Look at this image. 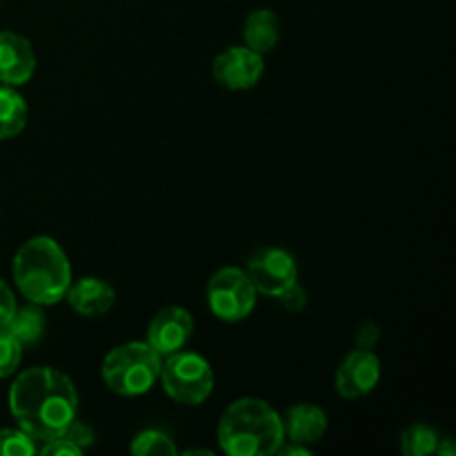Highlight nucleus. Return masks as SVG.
Listing matches in <instances>:
<instances>
[{
	"label": "nucleus",
	"instance_id": "obj_1",
	"mask_svg": "<svg viewBox=\"0 0 456 456\" xmlns=\"http://www.w3.org/2000/svg\"><path fill=\"white\" fill-rule=\"evenodd\" d=\"M9 410L22 432L38 441L62 436L78 417V390L56 368H29L9 387Z\"/></svg>",
	"mask_w": 456,
	"mask_h": 456
},
{
	"label": "nucleus",
	"instance_id": "obj_2",
	"mask_svg": "<svg viewBox=\"0 0 456 456\" xmlns=\"http://www.w3.org/2000/svg\"><path fill=\"white\" fill-rule=\"evenodd\" d=\"M13 283L36 305H56L71 285V265L65 249L52 236H34L13 256Z\"/></svg>",
	"mask_w": 456,
	"mask_h": 456
},
{
	"label": "nucleus",
	"instance_id": "obj_3",
	"mask_svg": "<svg viewBox=\"0 0 456 456\" xmlns=\"http://www.w3.org/2000/svg\"><path fill=\"white\" fill-rule=\"evenodd\" d=\"M216 439L230 456H272L285 441L283 419L267 401L245 396L223 412Z\"/></svg>",
	"mask_w": 456,
	"mask_h": 456
},
{
	"label": "nucleus",
	"instance_id": "obj_4",
	"mask_svg": "<svg viewBox=\"0 0 456 456\" xmlns=\"http://www.w3.org/2000/svg\"><path fill=\"white\" fill-rule=\"evenodd\" d=\"M163 356L147 341L116 346L102 359V381L118 396H141L154 387Z\"/></svg>",
	"mask_w": 456,
	"mask_h": 456
},
{
	"label": "nucleus",
	"instance_id": "obj_5",
	"mask_svg": "<svg viewBox=\"0 0 456 456\" xmlns=\"http://www.w3.org/2000/svg\"><path fill=\"white\" fill-rule=\"evenodd\" d=\"M159 381L169 399L181 405H200L214 390V370L205 356L196 352H174L160 361Z\"/></svg>",
	"mask_w": 456,
	"mask_h": 456
},
{
	"label": "nucleus",
	"instance_id": "obj_6",
	"mask_svg": "<svg viewBox=\"0 0 456 456\" xmlns=\"http://www.w3.org/2000/svg\"><path fill=\"white\" fill-rule=\"evenodd\" d=\"M256 288L240 267H221L208 283V305L218 321L239 323L254 312Z\"/></svg>",
	"mask_w": 456,
	"mask_h": 456
},
{
	"label": "nucleus",
	"instance_id": "obj_7",
	"mask_svg": "<svg viewBox=\"0 0 456 456\" xmlns=\"http://www.w3.org/2000/svg\"><path fill=\"white\" fill-rule=\"evenodd\" d=\"M248 276L258 294L279 298L285 289L298 281L297 258L281 248H261L248 261Z\"/></svg>",
	"mask_w": 456,
	"mask_h": 456
},
{
	"label": "nucleus",
	"instance_id": "obj_8",
	"mask_svg": "<svg viewBox=\"0 0 456 456\" xmlns=\"http://www.w3.org/2000/svg\"><path fill=\"white\" fill-rule=\"evenodd\" d=\"M381 381V361L368 347L352 350L343 356L334 374V386L343 399H361L374 392Z\"/></svg>",
	"mask_w": 456,
	"mask_h": 456
},
{
	"label": "nucleus",
	"instance_id": "obj_9",
	"mask_svg": "<svg viewBox=\"0 0 456 456\" xmlns=\"http://www.w3.org/2000/svg\"><path fill=\"white\" fill-rule=\"evenodd\" d=\"M265 62L261 53L249 47H230L218 53L212 62V74L221 87L230 92H245L256 87L263 78Z\"/></svg>",
	"mask_w": 456,
	"mask_h": 456
},
{
	"label": "nucleus",
	"instance_id": "obj_10",
	"mask_svg": "<svg viewBox=\"0 0 456 456\" xmlns=\"http://www.w3.org/2000/svg\"><path fill=\"white\" fill-rule=\"evenodd\" d=\"M194 334V319L185 307L169 305L163 307L147 328V343L159 352L160 356H169L174 352L185 350Z\"/></svg>",
	"mask_w": 456,
	"mask_h": 456
},
{
	"label": "nucleus",
	"instance_id": "obj_11",
	"mask_svg": "<svg viewBox=\"0 0 456 456\" xmlns=\"http://www.w3.org/2000/svg\"><path fill=\"white\" fill-rule=\"evenodd\" d=\"M36 71V53L29 40L16 31H0V83L20 87Z\"/></svg>",
	"mask_w": 456,
	"mask_h": 456
},
{
	"label": "nucleus",
	"instance_id": "obj_12",
	"mask_svg": "<svg viewBox=\"0 0 456 456\" xmlns=\"http://www.w3.org/2000/svg\"><path fill=\"white\" fill-rule=\"evenodd\" d=\"M65 298L76 314L85 316V319H96L114 307L116 289L98 276H83L76 283L71 281Z\"/></svg>",
	"mask_w": 456,
	"mask_h": 456
},
{
	"label": "nucleus",
	"instance_id": "obj_13",
	"mask_svg": "<svg viewBox=\"0 0 456 456\" xmlns=\"http://www.w3.org/2000/svg\"><path fill=\"white\" fill-rule=\"evenodd\" d=\"M281 419H283L285 441H292L298 445L319 444L328 432V414L314 403L292 405Z\"/></svg>",
	"mask_w": 456,
	"mask_h": 456
},
{
	"label": "nucleus",
	"instance_id": "obj_14",
	"mask_svg": "<svg viewBox=\"0 0 456 456\" xmlns=\"http://www.w3.org/2000/svg\"><path fill=\"white\" fill-rule=\"evenodd\" d=\"M243 40L245 47H249L252 52L261 53V56L270 53L281 40L279 16L272 9H256L249 13L243 25Z\"/></svg>",
	"mask_w": 456,
	"mask_h": 456
},
{
	"label": "nucleus",
	"instance_id": "obj_15",
	"mask_svg": "<svg viewBox=\"0 0 456 456\" xmlns=\"http://www.w3.org/2000/svg\"><path fill=\"white\" fill-rule=\"evenodd\" d=\"M29 120V107L16 87L0 85V141L16 138Z\"/></svg>",
	"mask_w": 456,
	"mask_h": 456
},
{
	"label": "nucleus",
	"instance_id": "obj_16",
	"mask_svg": "<svg viewBox=\"0 0 456 456\" xmlns=\"http://www.w3.org/2000/svg\"><path fill=\"white\" fill-rule=\"evenodd\" d=\"M4 328L22 343V347L34 346V343H38L43 338L45 328H47L43 305L29 303L25 307H16V312H13V316L9 319V323Z\"/></svg>",
	"mask_w": 456,
	"mask_h": 456
},
{
	"label": "nucleus",
	"instance_id": "obj_17",
	"mask_svg": "<svg viewBox=\"0 0 456 456\" xmlns=\"http://www.w3.org/2000/svg\"><path fill=\"white\" fill-rule=\"evenodd\" d=\"M436 445H439V435L435 428L426 426V423H412L399 436V450L405 456L436 454Z\"/></svg>",
	"mask_w": 456,
	"mask_h": 456
},
{
	"label": "nucleus",
	"instance_id": "obj_18",
	"mask_svg": "<svg viewBox=\"0 0 456 456\" xmlns=\"http://www.w3.org/2000/svg\"><path fill=\"white\" fill-rule=\"evenodd\" d=\"M129 452L136 456H176L178 448L172 436L160 430H142L132 439Z\"/></svg>",
	"mask_w": 456,
	"mask_h": 456
},
{
	"label": "nucleus",
	"instance_id": "obj_19",
	"mask_svg": "<svg viewBox=\"0 0 456 456\" xmlns=\"http://www.w3.org/2000/svg\"><path fill=\"white\" fill-rule=\"evenodd\" d=\"M38 454V445L27 432L18 430H0V456H34Z\"/></svg>",
	"mask_w": 456,
	"mask_h": 456
},
{
	"label": "nucleus",
	"instance_id": "obj_20",
	"mask_svg": "<svg viewBox=\"0 0 456 456\" xmlns=\"http://www.w3.org/2000/svg\"><path fill=\"white\" fill-rule=\"evenodd\" d=\"M22 361V343L9 332L0 328V379L12 377Z\"/></svg>",
	"mask_w": 456,
	"mask_h": 456
},
{
	"label": "nucleus",
	"instance_id": "obj_21",
	"mask_svg": "<svg viewBox=\"0 0 456 456\" xmlns=\"http://www.w3.org/2000/svg\"><path fill=\"white\" fill-rule=\"evenodd\" d=\"M62 436H65L67 441H71V444L78 445L80 450L89 448V445L94 444V432H92V428H89L87 423L78 421V417H76L74 421H71L69 426H67V430L62 432Z\"/></svg>",
	"mask_w": 456,
	"mask_h": 456
},
{
	"label": "nucleus",
	"instance_id": "obj_22",
	"mask_svg": "<svg viewBox=\"0 0 456 456\" xmlns=\"http://www.w3.org/2000/svg\"><path fill=\"white\" fill-rule=\"evenodd\" d=\"M38 454H43V456H62V454L78 456V454H83V450H80L76 444H71V441H67L65 436H56V439L45 441L43 448H38Z\"/></svg>",
	"mask_w": 456,
	"mask_h": 456
},
{
	"label": "nucleus",
	"instance_id": "obj_23",
	"mask_svg": "<svg viewBox=\"0 0 456 456\" xmlns=\"http://www.w3.org/2000/svg\"><path fill=\"white\" fill-rule=\"evenodd\" d=\"M279 301L283 303L285 310L294 312V314H297V312H301L303 307H305L307 294H305V289H303L301 285H298V281H297V283H292L288 289H285L283 294H281Z\"/></svg>",
	"mask_w": 456,
	"mask_h": 456
},
{
	"label": "nucleus",
	"instance_id": "obj_24",
	"mask_svg": "<svg viewBox=\"0 0 456 456\" xmlns=\"http://www.w3.org/2000/svg\"><path fill=\"white\" fill-rule=\"evenodd\" d=\"M16 307L18 303H16V297H13L12 288L0 279V328H4V325L9 323V319L13 316Z\"/></svg>",
	"mask_w": 456,
	"mask_h": 456
},
{
	"label": "nucleus",
	"instance_id": "obj_25",
	"mask_svg": "<svg viewBox=\"0 0 456 456\" xmlns=\"http://www.w3.org/2000/svg\"><path fill=\"white\" fill-rule=\"evenodd\" d=\"M276 454H281V456H310V448H307V445H298V444H292V441H289V444H281V448L276 450Z\"/></svg>",
	"mask_w": 456,
	"mask_h": 456
},
{
	"label": "nucleus",
	"instance_id": "obj_26",
	"mask_svg": "<svg viewBox=\"0 0 456 456\" xmlns=\"http://www.w3.org/2000/svg\"><path fill=\"white\" fill-rule=\"evenodd\" d=\"M436 454H439V456H454L456 454V444H454L452 436L439 439V445H436Z\"/></svg>",
	"mask_w": 456,
	"mask_h": 456
},
{
	"label": "nucleus",
	"instance_id": "obj_27",
	"mask_svg": "<svg viewBox=\"0 0 456 456\" xmlns=\"http://www.w3.org/2000/svg\"><path fill=\"white\" fill-rule=\"evenodd\" d=\"M183 454H205V456H212V452L209 450H187V452Z\"/></svg>",
	"mask_w": 456,
	"mask_h": 456
}]
</instances>
